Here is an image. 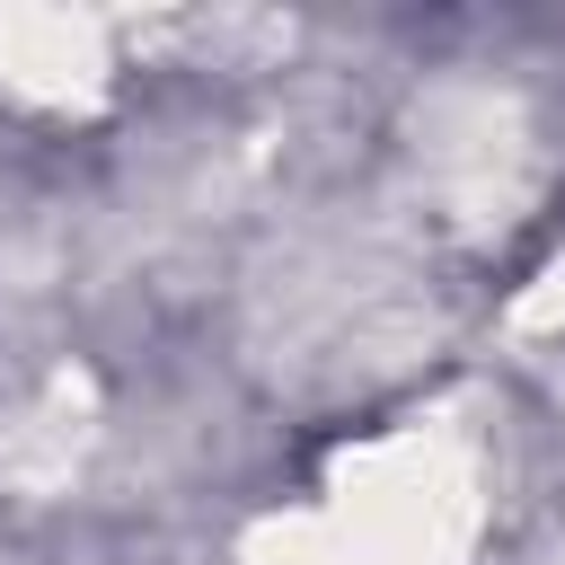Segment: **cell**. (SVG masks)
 Listing matches in <instances>:
<instances>
[]
</instances>
